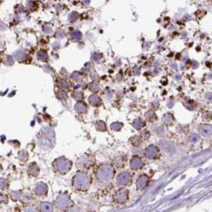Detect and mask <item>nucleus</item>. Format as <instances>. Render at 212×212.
Masks as SVG:
<instances>
[{
	"label": "nucleus",
	"mask_w": 212,
	"mask_h": 212,
	"mask_svg": "<svg viewBox=\"0 0 212 212\" xmlns=\"http://www.w3.org/2000/svg\"><path fill=\"white\" fill-rule=\"evenodd\" d=\"M25 156H26V152H25V151H22V152H21L19 153V157H20L21 159H24Z\"/></svg>",
	"instance_id": "nucleus-12"
},
{
	"label": "nucleus",
	"mask_w": 212,
	"mask_h": 212,
	"mask_svg": "<svg viewBox=\"0 0 212 212\" xmlns=\"http://www.w3.org/2000/svg\"><path fill=\"white\" fill-rule=\"evenodd\" d=\"M47 191V188H46V186L43 184H39L37 185V188H36V192L37 194H38V195H44L45 193Z\"/></svg>",
	"instance_id": "nucleus-1"
},
{
	"label": "nucleus",
	"mask_w": 212,
	"mask_h": 212,
	"mask_svg": "<svg viewBox=\"0 0 212 212\" xmlns=\"http://www.w3.org/2000/svg\"><path fill=\"white\" fill-rule=\"evenodd\" d=\"M23 56H24V54H23V53L22 52V51H18L15 53V57H16V59H18V60H21L23 57Z\"/></svg>",
	"instance_id": "nucleus-8"
},
{
	"label": "nucleus",
	"mask_w": 212,
	"mask_h": 212,
	"mask_svg": "<svg viewBox=\"0 0 212 212\" xmlns=\"http://www.w3.org/2000/svg\"><path fill=\"white\" fill-rule=\"evenodd\" d=\"M11 195L14 199H18L19 197H20V195H19V193L18 192H11Z\"/></svg>",
	"instance_id": "nucleus-10"
},
{
	"label": "nucleus",
	"mask_w": 212,
	"mask_h": 212,
	"mask_svg": "<svg viewBox=\"0 0 212 212\" xmlns=\"http://www.w3.org/2000/svg\"><path fill=\"white\" fill-rule=\"evenodd\" d=\"M38 59L41 61H45L47 59V55H46V53L43 51H41V52L38 53Z\"/></svg>",
	"instance_id": "nucleus-6"
},
{
	"label": "nucleus",
	"mask_w": 212,
	"mask_h": 212,
	"mask_svg": "<svg viewBox=\"0 0 212 212\" xmlns=\"http://www.w3.org/2000/svg\"><path fill=\"white\" fill-rule=\"evenodd\" d=\"M7 185H8V183H7V180H4V179H1L0 180V188L1 189H6L7 188Z\"/></svg>",
	"instance_id": "nucleus-7"
},
{
	"label": "nucleus",
	"mask_w": 212,
	"mask_h": 212,
	"mask_svg": "<svg viewBox=\"0 0 212 212\" xmlns=\"http://www.w3.org/2000/svg\"><path fill=\"white\" fill-rule=\"evenodd\" d=\"M39 172V170H38V168H37L36 165H30V167H29V172H30V174H31L34 176H36L38 175V173Z\"/></svg>",
	"instance_id": "nucleus-3"
},
{
	"label": "nucleus",
	"mask_w": 212,
	"mask_h": 212,
	"mask_svg": "<svg viewBox=\"0 0 212 212\" xmlns=\"http://www.w3.org/2000/svg\"><path fill=\"white\" fill-rule=\"evenodd\" d=\"M0 172H2V167L0 166Z\"/></svg>",
	"instance_id": "nucleus-13"
},
{
	"label": "nucleus",
	"mask_w": 212,
	"mask_h": 212,
	"mask_svg": "<svg viewBox=\"0 0 212 212\" xmlns=\"http://www.w3.org/2000/svg\"><path fill=\"white\" fill-rule=\"evenodd\" d=\"M41 208L43 211H52V206L48 203H43L41 205Z\"/></svg>",
	"instance_id": "nucleus-5"
},
{
	"label": "nucleus",
	"mask_w": 212,
	"mask_h": 212,
	"mask_svg": "<svg viewBox=\"0 0 212 212\" xmlns=\"http://www.w3.org/2000/svg\"><path fill=\"white\" fill-rule=\"evenodd\" d=\"M20 199L22 201V202H28L29 199H30V197L27 195H23L20 196Z\"/></svg>",
	"instance_id": "nucleus-9"
},
{
	"label": "nucleus",
	"mask_w": 212,
	"mask_h": 212,
	"mask_svg": "<svg viewBox=\"0 0 212 212\" xmlns=\"http://www.w3.org/2000/svg\"><path fill=\"white\" fill-rule=\"evenodd\" d=\"M57 168L60 171L68 169V163H66V161H62L61 160H59V162L57 163Z\"/></svg>",
	"instance_id": "nucleus-2"
},
{
	"label": "nucleus",
	"mask_w": 212,
	"mask_h": 212,
	"mask_svg": "<svg viewBox=\"0 0 212 212\" xmlns=\"http://www.w3.org/2000/svg\"><path fill=\"white\" fill-rule=\"evenodd\" d=\"M67 203V202L65 201V199L63 198L62 196L61 197H59L58 199L57 200V206L59 208H62L63 207H65Z\"/></svg>",
	"instance_id": "nucleus-4"
},
{
	"label": "nucleus",
	"mask_w": 212,
	"mask_h": 212,
	"mask_svg": "<svg viewBox=\"0 0 212 212\" xmlns=\"http://www.w3.org/2000/svg\"><path fill=\"white\" fill-rule=\"evenodd\" d=\"M0 201L1 202H6V201H7V196L3 194L0 195Z\"/></svg>",
	"instance_id": "nucleus-11"
}]
</instances>
